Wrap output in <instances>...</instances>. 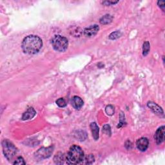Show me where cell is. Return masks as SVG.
<instances>
[{
    "label": "cell",
    "mask_w": 165,
    "mask_h": 165,
    "mask_svg": "<svg viewBox=\"0 0 165 165\" xmlns=\"http://www.w3.org/2000/svg\"><path fill=\"white\" fill-rule=\"evenodd\" d=\"M103 132L105 133L106 135H110L111 134V128L110 125L109 124H106L103 127Z\"/></svg>",
    "instance_id": "19"
},
{
    "label": "cell",
    "mask_w": 165,
    "mask_h": 165,
    "mask_svg": "<svg viewBox=\"0 0 165 165\" xmlns=\"http://www.w3.org/2000/svg\"><path fill=\"white\" fill-rule=\"evenodd\" d=\"M56 104L58 105V106L59 107H61V108H63V107H65L66 106V101L63 98H59L58 99V100L56 101Z\"/></svg>",
    "instance_id": "18"
},
{
    "label": "cell",
    "mask_w": 165,
    "mask_h": 165,
    "mask_svg": "<svg viewBox=\"0 0 165 165\" xmlns=\"http://www.w3.org/2000/svg\"><path fill=\"white\" fill-rule=\"evenodd\" d=\"M3 152L6 157L9 161H13V159L15 157L17 153V149L14 145L7 139H5L2 143Z\"/></svg>",
    "instance_id": "4"
},
{
    "label": "cell",
    "mask_w": 165,
    "mask_h": 165,
    "mask_svg": "<svg viewBox=\"0 0 165 165\" xmlns=\"http://www.w3.org/2000/svg\"><path fill=\"white\" fill-rule=\"evenodd\" d=\"M113 20V17L110 14H106L103 16L102 18L100 19V23L102 25H107L110 23L112 22Z\"/></svg>",
    "instance_id": "14"
},
{
    "label": "cell",
    "mask_w": 165,
    "mask_h": 165,
    "mask_svg": "<svg viewBox=\"0 0 165 165\" xmlns=\"http://www.w3.org/2000/svg\"><path fill=\"white\" fill-rule=\"evenodd\" d=\"M90 127L91 131H92V134L94 139L95 140H98L99 139V129L98 124H96V123H92L90 125Z\"/></svg>",
    "instance_id": "12"
},
{
    "label": "cell",
    "mask_w": 165,
    "mask_h": 165,
    "mask_svg": "<svg viewBox=\"0 0 165 165\" xmlns=\"http://www.w3.org/2000/svg\"><path fill=\"white\" fill-rule=\"evenodd\" d=\"M150 43L149 41H145L143 45V54L144 56H147L150 51Z\"/></svg>",
    "instance_id": "15"
},
{
    "label": "cell",
    "mask_w": 165,
    "mask_h": 165,
    "mask_svg": "<svg viewBox=\"0 0 165 165\" xmlns=\"http://www.w3.org/2000/svg\"><path fill=\"white\" fill-rule=\"evenodd\" d=\"M164 3H164V1H159L157 2V4L159 5V7H161L163 9V10H164Z\"/></svg>",
    "instance_id": "23"
},
{
    "label": "cell",
    "mask_w": 165,
    "mask_h": 165,
    "mask_svg": "<svg viewBox=\"0 0 165 165\" xmlns=\"http://www.w3.org/2000/svg\"><path fill=\"white\" fill-rule=\"evenodd\" d=\"M84 159V154L81 147L74 145L70 147L67 153L66 160L69 164H78L83 163Z\"/></svg>",
    "instance_id": "2"
},
{
    "label": "cell",
    "mask_w": 165,
    "mask_h": 165,
    "mask_svg": "<svg viewBox=\"0 0 165 165\" xmlns=\"http://www.w3.org/2000/svg\"><path fill=\"white\" fill-rule=\"evenodd\" d=\"M149 108L154 112L156 114L159 116H164V112L163 109L156 103H153V102H149L147 104Z\"/></svg>",
    "instance_id": "9"
},
{
    "label": "cell",
    "mask_w": 165,
    "mask_h": 165,
    "mask_svg": "<svg viewBox=\"0 0 165 165\" xmlns=\"http://www.w3.org/2000/svg\"><path fill=\"white\" fill-rule=\"evenodd\" d=\"M36 114V110L33 109V108H29L25 112L23 113V114L22 116V119L23 120H28V119H32Z\"/></svg>",
    "instance_id": "11"
},
{
    "label": "cell",
    "mask_w": 165,
    "mask_h": 165,
    "mask_svg": "<svg viewBox=\"0 0 165 165\" xmlns=\"http://www.w3.org/2000/svg\"><path fill=\"white\" fill-rule=\"evenodd\" d=\"M121 36V33L119 31H116L113 32L112 33H111L110 36H109V38L112 40H113V39H116L117 38H119Z\"/></svg>",
    "instance_id": "17"
},
{
    "label": "cell",
    "mask_w": 165,
    "mask_h": 165,
    "mask_svg": "<svg viewBox=\"0 0 165 165\" xmlns=\"http://www.w3.org/2000/svg\"><path fill=\"white\" fill-rule=\"evenodd\" d=\"M105 112L107 113V115L112 116L115 112L114 107H113L112 105H108V106H106V109H105Z\"/></svg>",
    "instance_id": "16"
},
{
    "label": "cell",
    "mask_w": 165,
    "mask_h": 165,
    "mask_svg": "<svg viewBox=\"0 0 165 165\" xmlns=\"http://www.w3.org/2000/svg\"><path fill=\"white\" fill-rule=\"evenodd\" d=\"M65 155L62 152H59L57 153L54 158V161L56 164H61L64 163V161L65 160Z\"/></svg>",
    "instance_id": "13"
},
{
    "label": "cell",
    "mask_w": 165,
    "mask_h": 165,
    "mask_svg": "<svg viewBox=\"0 0 165 165\" xmlns=\"http://www.w3.org/2000/svg\"><path fill=\"white\" fill-rule=\"evenodd\" d=\"M53 152V147L41 148L35 153V157L39 159H44L48 158Z\"/></svg>",
    "instance_id": "5"
},
{
    "label": "cell",
    "mask_w": 165,
    "mask_h": 165,
    "mask_svg": "<svg viewBox=\"0 0 165 165\" xmlns=\"http://www.w3.org/2000/svg\"><path fill=\"white\" fill-rule=\"evenodd\" d=\"M14 164H25V162L24 161L23 158L22 157H19L17 158L14 162L13 163Z\"/></svg>",
    "instance_id": "21"
},
{
    "label": "cell",
    "mask_w": 165,
    "mask_h": 165,
    "mask_svg": "<svg viewBox=\"0 0 165 165\" xmlns=\"http://www.w3.org/2000/svg\"><path fill=\"white\" fill-rule=\"evenodd\" d=\"M42 46V39L36 35L27 36L23 40L21 44L23 51L28 54H35L39 52Z\"/></svg>",
    "instance_id": "1"
},
{
    "label": "cell",
    "mask_w": 165,
    "mask_h": 165,
    "mask_svg": "<svg viewBox=\"0 0 165 165\" xmlns=\"http://www.w3.org/2000/svg\"><path fill=\"white\" fill-rule=\"evenodd\" d=\"M85 161V163L86 164H92L94 161V157L92 155H89L88 157H87L86 159H84Z\"/></svg>",
    "instance_id": "20"
},
{
    "label": "cell",
    "mask_w": 165,
    "mask_h": 165,
    "mask_svg": "<svg viewBox=\"0 0 165 165\" xmlns=\"http://www.w3.org/2000/svg\"><path fill=\"white\" fill-rule=\"evenodd\" d=\"M83 99L78 96H74L72 98V105L76 109H80L83 106Z\"/></svg>",
    "instance_id": "10"
},
{
    "label": "cell",
    "mask_w": 165,
    "mask_h": 165,
    "mask_svg": "<svg viewBox=\"0 0 165 165\" xmlns=\"http://www.w3.org/2000/svg\"><path fill=\"white\" fill-rule=\"evenodd\" d=\"M99 30V27L98 25H90L88 27H87L86 28H84L83 32H84V36L90 38L96 35L97 33L98 32Z\"/></svg>",
    "instance_id": "6"
},
{
    "label": "cell",
    "mask_w": 165,
    "mask_h": 165,
    "mask_svg": "<svg viewBox=\"0 0 165 165\" xmlns=\"http://www.w3.org/2000/svg\"><path fill=\"white\" fill-rule=\"evenodd\" d=\"M51 44L52 45L54 49L58 52H64L69 45L68 39L61 35H56L51 39Z\"/></svg>",
    "instance_id": "3"
},
{
    "label": "cell",
    "mask_w": 165,
    "mask_h": 165,
    "mask_svg": "<svg viewBox=\"0 0 165 165\" xmlns=\"http://www.w3.org/2000/svg\"><path fill=\"white\" fill-rule=\"evenodd\" d=\"M118 2H119V1H116V2H114V1H106V2H103V4L105 5H111L116 4Z\"/></svg>",
    "instance_id": "22"
},
{
    "label": "cell",
    "mask_w": 165,
    "mask_h": 165,
    "mask_svg": "<svg viewBox=\"0 0 165 165\" xmlns=\"http://www.w3.org/2000/svg\"><path fill=\"white\" fill-rule=\"evenodd\" d=\"M164 134H165V130L164 127L162 126L160 128H159L156 131V134L154 135V138L156 139V143L157 145L161 144L164 140Z\"/></svg>",
    "instance_id": "7"
},
{
    "label": "cell",
    "mask_w": 165,
    "mask_h": 165,
    "mask_svg": "<svg viewBox=\"0 0 165 165\" xmlns=\"http://www.w3.org/2000/svg\"><path fill=\"white\" fill-rule=\"evenodd\" d=\"M149 141L146 138H141L139 139L137 142H136V146H137L138 149L141 151L145 152L147 150L148 147H149Z\"/></svg>",
    "instance_id": "8"
}]
</instances>
